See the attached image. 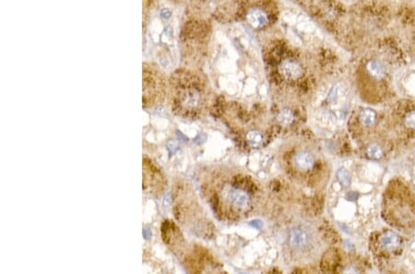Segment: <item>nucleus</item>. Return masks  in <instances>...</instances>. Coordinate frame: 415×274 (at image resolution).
I'll return each mask as SVG.
<instances>
[{"instance_id":"423d86ee","label":"nucleus","mask_w":415,"mask_h":274,"mask_svg":"<svg viewBox=\"0 0 415 274\" xmlns=\"http://www.w3.org/2000/svg\"><path fill=\"white\" fill-rule=\"evenodd\" d=\"M391 120L398 133L414 137L415 101H400L392 110Z\"/></svg>"},{"instance_id":"2eb2a0df","label":"nucleus","mask_w":415,"mask_h":274,"mask_svg":"<svg viewBox=\"0 0 415 274\" xmlns=\"http://www.w3.org/2000/svg\"><path fill=\"white\" fill-rule=\"evenodd\" d=\"M385 150L378 143H370L366 147V155L372 159H380L384 156Z\"/></svg>"},{"instance_id":"9d476101","label":"nucleus","mask_w":415,"mask_h":274,"mask_svg":"<svg viewBox=\"0 0 415 274\" xmlns=\"http://www.w3.org/2000/svg\"><path fill=\"white\" fill-rule=\"evenodd\" d=\"M292 164L298 171L304 173L308 172L316 166V156L310 150L301 149L292 156Z\"/></svg>"},{"instance_id":"f8f14e48","label":"nucleus","mask_w":415,"mask_h":274,"mask_svg":"<svg viewBox=\"0 0 415 274\" xmlns=\"http://www.w3.org/2000/svg\"><path fill=\"white\" fill-rule=\"evenodd\" d=\"M280 71L283 77L288 80H297L303 74L301 66L293 60L287 59L283 61L280 67Z\"/></svg>"},{"instance_id":"20e7f679","label":"nucleus","mask_w":415,"mask_h":274,"mask_svg":"<svg viewBox=\"0 0 415 274\" xmlns=\"http://www.w3.org/2000/svg\"><path fill=\"white\" fill-rule=\"evenodd\" d=\"M282 24L288 36L298 45L308 47L320 40L315 24L298 10H284L282 15Z\"/></svg>"},{"instance_id":"9b49d317","label":"nucleus","mask_w":415,"mask_h":274,"mask_svg":"<svg viewBox=\"0 0 415 274\" xmlns=\"http://www.w3.org/2000/svg\"><path fill=\"white\" fill-rule=\"evenodd\" d=\"M228 197L232 206L238 209H246L250 204V196L246 190L231 189Z\"/></svg>"},{"instance_id":"f257e3e1","label":"nucleus","mask_w":415,"mask_h":274,"mask_svg":"<svg viewBox=\"0 0 415 274\" xmlns=\"http://www.w3.org/2000/svg\"><path fill=\"white\" fill-rule=\"evenodd\" d=\"M389 37L390 35H387L372 44L359 70L362 96L374 105L383 102L391 92V59L395 55L391 52L398 44L395 42L391 45Z\"/></svg>"},{"instance_id":"1a4fd4ad","label":"nucleus","mask_w":415,"mask_h":274,"mask_svg":"<svg viewBox=\"0 0 415 274\" xmlns=\"http://www.w3.org/2000/svg\"><path fill=\"white\" fill-rule=\"evenodd\" d=\"M163 188V177L151 160L143 159V189L146 192L156 194Z\"/></svg>"},{"instance_id":"0eeeda50","label":"nucleus","mask_w":415,"mask_h":274,"mask_svg":"<svg viewBox=\"0 0 415 274\" xmlns=\"http://www.w3.org/2000/svg\"><path fill=\"white\" fill-rule=\"evenodd\" d=\"M289 246L293 251L316 254L319 250V236L311 226L298 225L289 234Z\"/></svg>"},{"instance_id":"f03ea898","label":"nucleus","mask_w":415,"mask_h":274,"mask_svg":"<svg viewBox=\"0 0 415 274\" xmlns=\"http://www.w3.org/2000/svg\"><path fill=\"white\" fill-rule=\"evenodd\" d=\"M384 216L389 224L400 230L411 229L415 226V198L402 184L389 188L384 198Z\"/></svg>"},{"instance_id":"f3484780","label":"nucleus","mask_w":415,"mask_h":274,"mask_svg":"<svg viewBox=\"0 0 415 274\" xmlns=\"http://www.w3.org/2000/svg\"><path fill=\"white\" fill-rule=\"evenodd\" d=\"M277 119L282 125H290L294 119V115L290 110H282L277 116Z\"/></svg>"},{"instance_id":"4468645a","label":"nucleus","mask_w":415,"mask_h":274,"mask_svg":"<svg viewBox=\"0 0 415 274\" xmlns=\"http://www.w3.org/2000/svg\"><path fill=\"white\" fill-rule=\"evenodd\" d=\"M247 21L255 28H259L268 22L267 16L258 9L251 10L247 14Z\"/></svg>"},{"instance_id":"a211bd4d","label":"nucleus","mask_w":415,"mask_h":274,"mask_svg":"<svg viewBox=\"0 0 415 274\" xmlns=\"http://www.w3.org/2000/svg\"><path fill=\"white\" fill-rule=\"evenodd\" d=\"M339 176L341 177V181H342L344 184L348 183L349 178H348V174L346 173L345 171H342V170L340 171V172H339Z\"/></svg>"},{"instance_id":"39448f33","label":"nucleus","mask_w":415,"mask_h":274,"mask_svg":"<svg viewBox=\"0 0 415 274\" xmlns=\"http://www.w3.org/2000/svg\"><path fill=\"white\" fill-rule=\"evenodd\" d=\"M142 102L145 108L158 105L163 99V82L155 66L144 63L142 75Z\"/></svg>"},{"instance_id":"6ab92c4d","label":"nucleus","mask_w":415,"mask_h":274,"mask_svg":"<svg viewBox=\"0 0 415 274\" xmlns=\"http://www.w3.org/2000/svg\"><path fill=\"white\" fill-rule=\"evenodd\" d=\"M251 225L257 227V228H260L262 226V223L261 222H259V221H254V222L251 223Z\"/></svg>"},{"instance_id":"ddd939ff","label":"nucleus","mask_w":415,"mask_h":274,"mask_svg":"<svg viewBox=\"0 0 415 274\" xmlns=\"http://www.w3.org/2000/svg\"><path fill=\"white\" fill-rule=\"evenodd\" d=\"M357 120L362 128H364L365 130H369L376 125L377 115L374 110L370 109V108H364L359 112V114L357 115Z\"/></svg>"},{"instance_id":"6e6552de","label":"nucleus","mask_w":415,"mask_h":274,"mask_svg":"<svg viewBox=\"0 0 415 274\" xmlns=\"http://www.w3.org/2000/svg\"><path fill=\"white\" fill-rule=\"evenodd\" d=\"M375 250L381 256L394 254L401 246V238L394 231L386 230L378 233L375 239Z\"/></svg>"},{"instance_id":"dca6fc26","label":"nucleus","mask_w":415,"mask_h":274,"mask_svg":"<svg viewBox=\"0 0 415 274\" xmlns=\"http://www.w3.org/2000/svg\"><path fill=\"white\" fill-rule=\"evenodd\" d=\"M247 142L254 148H258L263 142L262 135L257 131H250L247 135Z\"/></svg>"},{"instance_id":"7ed1b4c3","label":"nucleus","mask_w":415,"mask_h":274,"mask_svg":"<svg viewBox=\"0 0 415 274\" xmlns=\"http://www.w3.org/2000/svg\"><path fill=\"white\" fill-rule=\"evenodd\" d=\"M173 105L181 115L195 116L200 113L204 105V95L196 80L188 75H178L172 87Z\"/></svg>"}]
</instances>
